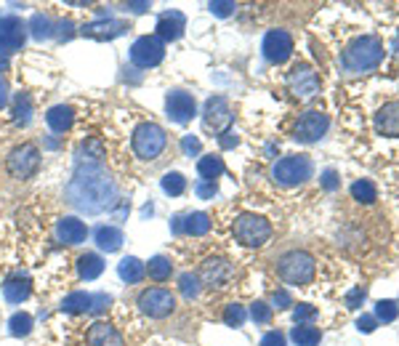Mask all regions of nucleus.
Wrapping results in <instances>:
<instances>
[{"label": "nucleus", "instance_id": "obj_1", "mask_svg": "<svg viewBox=\"0 0 399 346\" xmlns=\"http://www.w3.org/2000/svg\"><path fill=\"white\" fill-rule=\"evenodd\" d=\"M64 194H67V203L77 208L80 213L96 216V213L110 211L117 203V184L104 166L77 163Z\"/></svg>", "mask_w": 399, "mask_h": 346}, {"label": "nucleus", "instance_id": "obj_2", "mask_svg": "<svg viewBox=\"0 0 399 346\" xmlns=\"http://www.w3.org/2000/svg\"><path fill=\"white\" fill-rule=\"evenodd\" d=\"M384 59V43L373 35H362V38L351 40L346 46V51L341 53V67L357 75V72H367V69H375Z\"/></svg>", "mask_w": 399, "mask_h": 346}, {"label": "nucleus", "instance_id": "obj_3", "mask_svg": "<svg viewBox=\"0 0 399 346\" xmlns=\"http://www.w3.org/2000/svg\"><path fill=\"white\" fill-rule=\"evenodd\" d=\"M314 258L306 251H287L277 258V274L287 282V285H309L314 280Z\"/></svg>", "mask_w": 399, "mask_h": 346}, {"label": "nucleus", "instance_id": "obj_4", "mask_svg": "<svg viewBox=\"0 0 399 346\" xmlns=\"http://www.w3.org/2000/svg\"><path fill=\"white\" fill-rule=\"evenodd\" d=\"M272 176L282 187H299L312 179V160L306 154H287L272 168Z\"/></svg>", "mask_w": 399, "mask_h": 346}, {"label": "nucleus", "instance_id": "obj_5", "mask_svg": "<svg viewBox=\"0 0 399 346\" xmlns=\"http://www.w3.org/2000/svg\"><path fill=\"white\" fill-rule=\"evenodd\" d=\"M165 144H168V136L157 123H141L133 131V152L141 160H157L160 152L165 149Z\"/></svg>", "mask_w": 399, "mask_h": 346}, {"label": "nucleus", "instance_id": "obj_6", "mask_svg": "<svg viewBox=\"0 0 399 346\" xmlns=\"http://www.w3.org/2000/svg\"><path fill=\"white\" fill-rule=\"evenodd\" d=\"M235 237H237L242 245L248 248H261L269 237H272V227L263 216H256V213H242V216L235 221Z\"/></svg>", "mask_w": 399, "mask_h": 346}, {"label": "nucleus", "instance_id": "obj_7", "mask_svg": "<svg viewBox=\"0 0 399 346\" xmlns=\"http://www.w3.org/2000/svg\"><path fill=\"white\" fill-rule=\"evenodd\" d=\"M6 168H8V173H11L13 179H22V181L32 179L40 168V149L35 144H22V147H16V149H11L8 160H6Z\"/></svg>", "mask_w": 399, "mask_h": 346}, {"label": "nucleus", "instance_id": "obj_8", "mask_svg": "<svg viewBox=\"0 0 399 346\" xmlns=\"http://www.w3.org/2000/svg\"><path fill=\"white\" fill-rule=\"evenodd\" d=\"M136 304L147 317H152V320H162V317L174 314L176 295L171 293V291H165V288H147V291H141Z\"/></svg>", "mask_w": 399, "mask_h": 346}, {"label": "nucleus", "instance_id": "obj_9", "mask_svg": "<svg viewBox=\"0 0 399 346\" xmlns=\"http://www.w3.org/2000/svg\"><path fill=\"white\" fill-rule=\"evenodd\" d=\"M165 59V46H162L160 38L155 35H144L138 38L133 46H131V62L141 69H150V67H157Z\"/></svg>", "mask_w": 399, "mask_h": 346}, {"label": "nucleus", "instance_id": "obj_10", "mask_svg": "<svg viewBox=\"0 0 399 346\" xmlns=\"http://www.w3.org/2000/svg\"><path fill=\"white\" fill-rule=\"evenodd\" d=\"M263 59L269 65H285L293 53V38L287 35L285 29H269L266 38H263Z\"/></svg>", "mask_w": 399, "mask_h": 346}, {"label": "nucleus", "instance_id": "obj_11", "mask_svg": "<svg viewBox=\"0 0 399 346\" xmlns=\"http://www.w3.org/2000/svg\"><path fill=\"white\" fill-rule=\"evenodd\" d=\"M330 128V120L325 112L320 109H309V112H303L299 117V123H296V139L303 141V144H312V141H320L327 133Z\"/></svg>", "mask_w": 399, "mask_h": 346}, {"label": "nucleus", "instance_id": "obj_12", "mask_svg": "<svg viewBox=\"0 0 399 346\" xmlns=\"http://www.w3.org/2000/svg\"><path fill=\"white\" fill-rule=\"evenodd\" d=\"M232 123V109H229V102L224 96H211L205 102V109H202V126L213 133H224Z\"/></svg>", "mask_w": 399, "mask_h": 346}, {"label": "nucleus", "instance_id": "obj_13", "mask_svg": "<svg viewBox=\"0 0 399 346\" xmlns=\"http://www.w3.org/2000/svg\"><path fill=\"white\" fill-rule=\"evenodd\" d=\"M27 25L19 16H3L0 19V51L13 53L25 46Z\"/></svg>", "mask_w": 399, "mask_h": 346}, {"label": "nucleus", "instance_id": "obj_14", "mask_svg": "<svg viewBox=\"0 0 399 346\" xmlns=\"http://www.w3.org/2000/svg\"><path fill=\"white\" fill-rule=\"evenodd\" d=\"M165 112L174 123H189L192 117L197 115V104H195V96L187 93V91H171L165 96Z\"/></svg>", "mask_w": 399, "mask_h": 346}, {"label": "nucleus", "instance_id": "obj_15", "mask_svg": "<svg viewBox=\"0 0 399 346\" xmlns=\"http://www.w3.org/2000/svg\"><path fill=\"white\" fill-rule=\"evenodd\" d=\"M287 88L293 91V96H299V99H312L314 93L320 91V77H317L312 67L301 65L287 75Z\"/></svg>", "mask_w": 399, "mask_h": 346}, {"label": "nucleus", "instance_id": "obj_16", "mask_svg": "<svg viewBox=\"0 0 399 346\" xmlns=\"http://www.w3.org/2000/svg\"><path fill=\"white\" fill-rule=\"evenodd\" d=\"M200 277L205 280V285H211V288H224L229 277H232V264L221 256H211L202 261V267H200Z\"/></svg>", "mask_w": 399, "mask_h": 346}, {"label": "nucleus", "instance_id": "obj_17", "mask_svg": "<svg viewBox=\"0 0 399 346\" xmlns=\"http://www.w3.org/2000/svg\"><path fill=\"white\" fill-rule=\"evenodd\" d=\"M56 237H59L64 245H80L88 237V227L80 218L64 216L59 218V224H56Z\"/></svg>", "mask_w": 399, "mask_h": 346}, {"label": "nucleus", "instance_id": "obj_18", "mask_svg": "<svg viewBox=\"0 0 399 346\" xmlns=\"http://www.w3.org/2000/svg\"><path fill=\"white\" fill-rule=\"evenodd\" d=\"M88 346H125L123 335L115 331L110 322H93L86 333Z\"/></svg>", "mask_w": 399, "mask_h": 346}, {"label": "nucleus", "instance_id": "obj_19", "mask_svg": "<svg viewBox=\"0 0 399 346\" xmlns=\"http://www.w3.org/2000/svg\"><path fill=\"white\" fill-rule=\"evenodd\" d=\"M30 293H32V280H30L27 274H22V272L11 274V277L6 280V285H3V295H6V301H11V304L27 301Z\"/></svg>", "mask_w": 399, "mask_h": 346}, {"label": "nucleus", "instance_id": "obj_20", "mask_svg": "<svg viewBox=\"0 0 399 346\" xmlns=\"http://www.w3.org/2000/svg\"><path fill=\"white\" fill-rule=\"evenodd\" d=\"M375 128L384 136H399V102H388L375 115Z\"/></svg>", "mask_w": 399, "mask_h": 346}, {"label": "nucleus", "instance_id": "obj_21", "mask_svg": "<svg viewBox=\"0 0 399 346\" xmlns=\"http://www.w3.org/2000/svg\"><path fill=\"white\" fill-rule=\"evenodd\" d=\"M176 232H184V234H192V237H202V234H208L211 232V216L208 213H189V216H178L176 218Z\"/></svg>", "mask_w": 399, "mask_h": 346}, {"label": "nucleus", "instance_id": "obj_22", "mask_svg": "<svg viewBox=\"0 0 399 346\" xmlns=\"http://www.w3.org/2000/svg\"><path fill=\"white\" fill-rule=\"evenodd\" d=\"M184 27H187V22H184V16H181L178 11L162 13L160 19H157V38L160 40H178L181 35H184Z\"/></svg>", "mask_w": 399, "mask_h": 346}, {"label": "nucleus", "instance_id": "obj_23", "mask_svg": "<svg viewBox=\"0 0 399 346\" xmlns=\"http://www.w3.org/2000/svg\"><path fill=\"white\" fill-rule=\"evenodd\" d=\"M125 32V25L117 22V19H101V22H93V25L83 27V35L86 38H96V40H112L117 35Z\"/></svg>", "mask_w": 399, "mask_h": 346}, {"label": "nucleus", "instance_id": "obj_24", "mask_svg": "<svg viewBox=\"0 0 399 346\" xmlns=\"http://www.w3.org/2000/svg\"><path fill=\"white\" fill-rule=\"evenodd\" d=\"M46 123H48V128L53 131V133H64V131L72 128L75 112H72V107H67V104H56V107H51L48 109Z\"/></svg>", "mask_w": 399, "mask_h": 346}, {"label": "nucleus", "instance_id": "obj_25", "mask_svg": "<svg viewBox=\"0 0 399 346\" xmlns=\"http://www.w3.org/2000/svg\"><path fill=\"white\" fill-rule=\"evenodd\" d=\"M123 243H125V237L117 227H99V229H96V245H99L101 251L115 253V251L123 248Z\"/></svg>", "mask_w": 399, "mask_h": 346}, {"label": "nucleus", "instance_id": "obj_26", "mask_svg": "<svg viewBox=\"0 0 399 346\" xmlns=\"http://www.w3.org/2000/svg\"><path fill=\"white\" fill-rule=\"evenodd\" d=\"M117 274H120L125 282H141L144 274H147V264L138 261L136 256H125L123 261L117 264Z\"/></svg>", "mask_w": 399, "mask_h": 346}, {"label": "nucleus", "instance_id": "obj_27", "mask_svg": "<svg viewBox=\"0 0 399 346\" xmlns=\"http://www.w3.org/2000/svg\"><path fill=\"white\" fill-rule=\"evenodd\" d=\"M77 272H80L83 280H96L104 272V258L99 253H83L77 258Z\"/></svg>", "mask_w": 399, "mask_h": 346}, {"label": "nucleus", "instance_id": "obj_28", "mask_svg": "<svg viewBox=\"0 0 399 346\" xmlns=\"http://www.w3.org/2000/svg\"><path fill=\"white\" fill-rule=\"evenodd\" d=\"M197 173L202 176V181H216L224 173V160L218 154H205V157H200Z\"/></svg>", "mask_w": 399, "mask_h": 346}, {"label": "nucleus", "instance_id": "obj_29", "mask_svg": "<svg viewBox=\"0 0 399 346\" xmlns=\"http://www.w3.org/2000/svg\"><path fill=\"white\" fill-rule=\"evenodd\" d=\"M88 309H91V293H83V291H75L62 301L64 314H83Z\"/></svg>", "mask_w": 399, "mask_h": 346}, {"label": "nucleus", "instance_id": "obj_30", "mask_svg": "<svg viewBox=\"0 0 399 346\" xmlns=\"http://www.w3.org/2000/svg\"><path fill=\"white\" fill-rule=\"evenodd\" d=\"M147 274H150L152 280L165 282L171 274H174V264H171L165 256H155V258H150V264H147Z\"/></svg>", "mask_w": 399, "mask_h": 346}, {"label": "nucleus", "instance_id": "obj_31", "mask_svg": "<svg viewBox=\"0 0 399 346\" xmlns=\"http://www.w3.org/2000/svg\"><path fill=\"white\" fill-rule=\"evenodd\" d=\"M290 338L299 346H317L320 338H322V333H320V328H312V325H296Z\"/></svg>", "mask_w": 399, "mask_h": 346}, {"label": "nucleus", "instance_id": "obj_32", "mask_svg": "<svg viewBox=\"0 0 399 346\" xmlns=\"http://www.w3.org/2000/svg\"><path fill=\"white\" fill-rule=\"evenodd\" d=\"M32 120V99L27 93H19L13 99V123L16 126H27Z\"/></svg>", "mask_w": 399, "mask_h": 346}, {"label": "nucleus", "instance_id": "obj_33", "mask_svg": "<svg viewBox=\"0 0 399 346\" xmlns=\"http://www.w3.org/2000/svg\"><path fill=\"white\" fill-rule=\"evenodd\" d=\"M80 154H86V157H80V163H93V166H101V160H104V144L99 139H88L83 147H80Z\"/></svg>", "mask_w": 399, "mask_h": 346}, {"label": "nucleus", "instance_id": "obj_34", "mask_svg": "<svg viewBox=\"0 0 399 346\" xmlns=\"http://www.w3.org/2000/svg\"><path fill=\"white\" fill-rule=\"evenodd\" d=\"M351 197H354L357 203H365V206H370V203H375L378 192H375L373 181L360 179L357 184H351Z\"/></svg>", "mask_w": 399, "mask_h": 346}, {"label": "nucleus", "instance_id": "obj_35", "mask_svg": "<svg viewBox=\"0 0 399 346\" xmlns=\"http://www.w3.org/2000/svg\"><path fill=\"white\" fill-rule=\"evenodd\" d=\"M160 184H162V192L171 194V197H178V194L187 189V179H184L181 173H176V171L174 173H165Z\"/></svg>", "mask_w": 399, "mask_h": 346}, {"label": "nucleus", "instance_id": "obj_36", "mask_svg": "<svg viewBox=\"0 0 399 346\" xmlns=\"http://www.w3.org/2000/svg\"><path fill=\"white\" fill-rule=\"evenodd\" d=\"M8 328H11V335H16V338L30 335V331H32V317H30L27 312H16L11 317V322H8Z\"/></svg>", "mask_w": 399, "mask_h": 346}, {"label": "nucleus", "instance_id": "obj_37", "mask_svg": "<svg viewBox=\"0 0 399 346\" xmlns=\"http://www.w3.org/2000/svg\"><path fill=\"white\" fill-rule=\"evenodd\" d=\"M397 314H399V309L394 301H378L375 304V320H381V322H394L397 320Z\"/></svg>", "mask_w": 399, "mask_h": 346}, {"label": "nucleus", "instance_id": "obj_38", "mask_svg": "<svg viewBox=\"0 0 399 346\" xmlns=\"http://www.w3.org/2000/svg\"><path fill=\"white\" fill-rule=\"evenodd\" d=\"M245 307H240V304H229L224 312V322L229 325V328H240L242 322H245Z\"/></svg>", "mask_w": 399, "mask_h": 346}, {"label": "nucleus", "instance_id": "obj_39", "mask_svg": "<svg viewBox=\"0 0 399 346\" xmlns=\"http://www.w3.org/2000/svg\"><path fill=\"white\" fill-rule=\"evenodd\" d=\"M30 25H32V35H35L38 40L48 38V35H51V19H48V16H43V13H35Z\"/></svg>", "mask_w": 399, "mask_h": 346}, {"label": "nucleus", "instance_id": "obj_40", "mask_svg": "<svg viewBox=\"0 0 399 346\" xmlns=\"http://www.w3.org/2000/svg\"><path fill=\"white\" fill-rule=\"evenodd\" d=\"M178 285H181V293L187 295V298H195V295L200 293V280L197 274H181V280H178Z\"/></svg>", "mask_w": 399, "mask_h": 346}, {"label": "nucleus", "instance_id": "obj_41", "mask_svg": "<svg viewBox=\"0 0 399 346\" xmlns=\"http://www.w3.org/2000/svg\"><path fill=\"white\" fill-rule=\"evenodd\" d=\"M250 317L256 322H269L272 320V307L263 304V301H256V304H250Z\"/></svg>", "mask_w": 399, "mask_h": 346}, {"label": "nucleus", "instance_id": "obj_42", "mask_svg": "<svg viewBox=\"0 0 399 346\" xmlns=\"http://www.w3.org/2000/svg\"><path fill=\"white\" fill-rule=\"evenodd\" d=\"M293 317H296V325H301V322H309L317 317V309L312 307V304H299L296 307V312H293Z\"/></svg>", "mask_w": 399, "mask_h": 346}, {"label": "nucleus", "instance_id": "obj_43", "mask_svg": "<svg viewBox=\"0 0 399 346\" xmlns=\"http://www.w3.org/2000/svg\"><path fill=\"white\" fill-rule=\"evenodd\" d=\"M195 189H197V194L202 200H213V197L218 194V184H216V181H200Z\"/></svg>", "mask_w": 399, "mask_h": 346}, {"label": "nucleus", "instance_id": "obj_44", "mask_svg": "<svg viewBox=\"0 0 399 346\" xmlns=\"http://www.w3.org/2000/svg\"><path fill=\"white\" fill-rule=\"evenodd\" d=\"M365 288H354L349 295H346V307L349 309H360L362 307V301H365Z\"/></svg>", "mask_w": 399, "mask_h": 346}, {"label": "nucleus", "instance_id": "obj_45", "mask_svg": "<svg viewBox=\"0 0 399 346\" xmlns=\"http://www.w3.org/2000/svg\"><path fill=\"white\" fill-rule=\"evenodd\" d=\"M261 346H285V335L280 331H272V333H266L261 338Z\"/></svg>", "mask_w": 399, "mask_h": 346}, {"label": "nucleus", "instance_id": "obj_46", "mask_svg": "<svg viewBox=\"0 0 399 346\" xmlns=\"http://www.w3.org/2000/svg\"><path fill=\"white\" fill-rule=\"evenodd\" d=\"M110 295L107 293H99V295H91V312H101V309H107L110 307Z\"/></svg>", "mask_w": 399, "mask_h": 346}, {"label": "nucleus", "instance_id": "obj_47", "mask_svg": "<svg viewBox=\"0 0 399 346\" xmlns=\"http://www.w3.org/2000/svg\"><path fill=\"white\" fill-rule=\"evenodd\" d=\"M211 11L216 13V16H229V13H235V3H211Z\"/></svg>", "mask_w": 399, "mask_h": 346}, {"label": "nucleus", "instance_id": "obj_48", "mask_svg": "<svg viewBox=\"0 0 399 346\" xmlns=\"http://www.w3.org/2000/svg\"><path fill=\"white\" fill-rule=\"evenodd\" d=\"M322 187L327 189V192H333L338 187V173L336 171H325L322 173Z\"/></svg>", "mask_w": 399, "mask_h": 346}, {"label": "nucleus", "instance_id": "obj_49", "mask_svg": "<svg viewBox=\"0 0 399 346\" xmlns=\"http://www.w3.org/2000/svg\"><path fill=\"white\" fill-rule=\"evenodd\" d=\"M275 304H277V309H287L290 304H293V301H290V293H287V291H277Z\"/></svg>", "mask_w": 399, "mask_h": 346}, {"label": "nucleus", "instance_id": "obj_50", "mask_svg": "<svg viewBox=\"0 0 399 346\" xmlns=\"http://www.w3.org/2000/svg\"><path fill=\"white\" fill-rule=\"evenodd\" d=\"M181 147H184V152H189V154H197V152H200V141H197V139H192V136H184Z\"/></svg>", "mask_w": 399, "mask_h": 346}, {"label": "nucleus", "instance_id": "obj_51", "mask_svg": "<svg viewBox=\"0 0 399 346\" xmlns=\"http://www.w3.org/2000/svg\"><path fill=\"white\" fill-rule=\"evenodd\" d=\"M375 317H367V314H362L360 317V322H357V325H360V331H365V333H370V331H375Z\"/></svg>", "mask_w": 399, "mask_h": 346}, {"label": "nucleus", "instance_id": "obj_52", "mask_svg": "<svg viewBox=\"0 0 399 346\" xmlns=\"http://www.w3.org/2000/svg\"><path fill=\"white\" fill-rule=\"evenodd\" d=\"M218 141H221V147H235V144H237V136L229 133V131H224V133L218 136Z\"/></svg>", "mask_w": 399, "mask_h": 346}, {"label": "nucleus", "instance_id": "obj_53", "mask_svg": "<svg viewBox=\"0 0 399 346\" xmlns=\"http://www.w3.org/2000/svg\"><path fill=\"white\" fill-rule=\"evenodd\" d=\"M6 104H8V83L0 77V109H3Z\"/></svg>", "mask_w": 399, "mask_h": 346}, {"label": "nucleus", "instance_id": "obj_54", "mask_svg": "<svg viewBox=\"0 0 399 346\" xmlns=\"http://www.w3.org/2000/svg\"><path fill=\"white\" fill-rule=\"evenodd\" d=\"M128 8H131V11H136V13H141V11H147V8H150V3H128Z\"/></svg>", "mask_w": 399, "mask_h": 346}, {"label": "nucleus", "instance_id": "obj_55", "mask_svg": "<svg viewBox=\"0 0 399 346\" xmlns=\"http://www.w3.org/2000/svg\"><path fill=\"white\" fill-rule=\"evenodd\" d=\"M394 56H397V59H399V38L394 40Z\"/></svg>", "mask_w": 399, "mask_h": 346}, {"label": "nucleus", "instance_id": "obj_56", "mask_svg": "<svg viewBox=\"0 0 399 346\" xmlns=\"http://www.w3.org/2000/svg\"><path fill=\"white\" fill-rule=\"evenodd\" d=\"M0 67H6V59H0Z\"/></svg>", "mask_w": 399, "mask_h": 346}]
</instances>
